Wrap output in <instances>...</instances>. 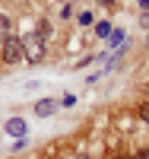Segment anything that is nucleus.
<instances>
[{"label":"nucleus","instance_id":"8","mask_svg":"<svg viewBox=\"0 0 149 159\" xmlns=\"http://www.w3.org/2000/svg\"><path fill=\"white\" fill-rule=\"evenodd\" d=\"M76 105V96H64V108H73Z\"/></svg>","mask_w":149,"mask_h":159},{"label":"nucleus","instance_id":"4","mask_svg":"<svg viewBox=\"0 0 149 159\" xmlns=\"http://www.w3.org/2000/svg\"><path fill=\"white\" fill-rule=\"evenodd\" d=\"M54 111H57V102H54V99L35 102V115H38V118H48V115H54Z\"/></svg>","mask_w":149,"mask_h":159},{"label":"nucleus","instance_id":"5","mask_svg":"<svg viewBox=\"0 0 149 159\" xmlns=\"http://www.w3.org/2000/svg\"><path fill=\"white\" fill-rule=\"evenodd\" d=\"M7 35H10V16H3V13H0V42H3Z\"/></svg>","mask_w":149,"mask_h":159},{"label":"nucleus","instance_id":"12","mask_svg":"<svg viewBox=\"0 0 149 159\" xmlns=\"http://www.w3.org/2000/svg\"><path fill=\"white\" fill-rule=\"evenodd\" d=\"M137 3H140V7H143V10H149V0H137Z\"/></svg>","mask_w":149,"mask_h":159},{"label":"nucleus","instance_id":"6","mask_svg":"<svg viewBox=\"0 0 149 159\" xmlns=\"http://www.w3.org/2000/svg\"><path fill=\"white\" fill-rule=\"evenodd\" d=\"M95 32H99V38H111V22H99Z\"/></svg>","mask_w":149,"mask_h":159},{"label":"nucleus","instance_id":"9","mask_svg":"<svg viewBox=\"0 0 149 159\" xmlns=\"http://www.w3.org/2000/svg\"><path fill=\"white\" fill-rule=\"evenodd\" d=\"M140 118H143V121L149 124V105H140Z\"/></svg>","mask_w":149,"mask_h":159},{"label":"nucleus","instance_id":"2","mask_svg":"<svg viewBox=\"0 0 149 159\" xmlns=\"http://www.w3.org/2000/svg\"><path fill=\"white\" fill-rule=\"evenodd\" d=\"M0 57H3L7 64H19V61L25 57L22 38H16V35H7V38H3V45H0Z\"/></svg>","mask_w":149,"mask_h":159},{"label":"nucleus","instance_id":"11","mask_svg":"<svg viewBox=\"0 0 149 159\" xmlns=\"http://www.w3.org/2000/svg\"><path fill=\"white\" fill-rule=\"evenodd\" d=\"M99 3H102V7H114V0H99Z\"/></svg>","mask_w":149,"mask_h":159},{"label":"nucleus","instance_id":"10","mask_svg":"<svg viewBox=\"0 0 149 159\" xmlns=\"http://www.w3.org/2000/svg\"><path fill=\"white\" fill-rule=\"evenodd\" d=\"M137 159H149V150H143V153H137Z\"/></svg>","mask_w":149,"mask_h":159},{"label":"nucleus","instance_id":"7","mask_svg":"<svg viewBox=\"0 0 149 159\" xmlns=\"http://www.w3.org/2000/svg\"><path fill=\"white\" fill-rule=\"evenodd\" d=\"M121 42H127L124 32H111V45H121Z\"/></svg>","mask_w":149,"mask_h":159},{"label":"nucleus","instance_id":"15","mask_svg":"<svg viewBox=\"0 0 149 159\" xmlns=\"http://www.w3.org/2000/svg\"><path fill=\"white\" fill-rule=\"evenodd\" d=\"M146 45H149V38H146Z\"/></svg>","mask_w":149,"mask_h":159},{"label":"nucleus","instance_id":"3","mask_svg":"<svg viewBox=\"0 0 149 159\" xmlns=\"http://www.w3.org/2000/svg\"><path fill=\"white\" fill-rule=\"evenodd\" d=\"M3 130L10 137H19V140H25V130H29V124L22 121V118H10V121L3 124Z\"/></svg>","mask_w":149,"mask_h":159},{"label":"nucleus","instance_id":"13","mask_svg":"<svg viewBox=\"0 0 149 159\" xmlns=\"http://www.w3.org/2000/svg\"><path fill=\"white\" fill-rule=\"evenodd\" d=\"M124 159H137V156H124Z\"/></svg>","mask_w":149,"mask_h":159},{"label":"nucleus","instance_id":"1","mask_svg":"<svg viewBox=\"0 0 149 159\" xmlns=\"http://www.w3.org/2000/svg\"><path fill=\"white\" fill-rule=\"evenodd\" d=\"M22 48H25V61L38 64V61L45 57V35H42V32H29V35H22Z\"/></svg>","mask_w":149,"mask_h":159},{"label":"nucleus","instance_id":"14","mask_svg":"<svg viewBox=\"0 0 149 159\" xmlns=\"http://www.w3.org/2000/svg\"><path fill=\"white\" fill-rule=\"evenodd\" d=\"M143 22H146V25H149V19H143Z\"/></svg>","mask_w":149,"mask_h":159}]
</instances>
